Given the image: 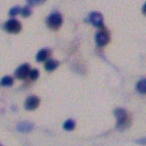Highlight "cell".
I'll use <instances>...</instances> for the list:
<instances>
[{
	"instance_id": "obj_6",
	"label": "cell",
	"mask_w": 146,
	"mask_h": 146,
	"mask_svg": "<svg viewBox=\"0 0 146 146\" xmlns=\"http://www.w3.org/2000/svg\"><path fill=\"white\" fill-rule=\"evenodd\" d=\"M39 104H40V98L32 95V96H29L26 99V101H25V108L27 110H34L39 106Z\"/></svg>"
},
{
	"instance_id": "obj_19",
	"label": "cell",
	"mask_w": 146,
	"mask_h": 146,
	"mask_svg": "<svg viewBox=\"0 0 146 146\" xmlns=\"http://www.w3.org/2000/svg\"><path fill=\"white\" fill-rule=\"evenodd\" d=\"M142 12H143V15H146V2H145V4L142 6Z\"/></svg>"
},
{
	"instance_id": "obj_11",
	"label": "cell",
	"mask_w": 146,
	"mask_h": 146,
	"mask_svg": "<svg viewBox=\"0 0 146 146\" xmlns=\"http://www.w3.org/2000/svg\"><path fill=\"white\" fill-rule=\"evenodd\" d=\"M136 90L140 94H146V79H141L137 82Z\"/></svg>"
},
{
	"instance_id": "obj_4",
	"label": "cell",
	"mask_w": 146,
	"mask_h": 146,
	"mask_svg": "<svg viewBox=\"0 0 146 146\" xmlns=\"http://www.w3.org/2000/svg\"><path fill=\"white\" fill-rule=\"evenodd\" d=\"M88 21L94 27L99 28V29H102L103 28V17L99 12L97 11L90 12V15H88Z\"/></svg>"
},
{
	"instance_id": "obj_10",
	"label": "cell",
	"mask_w": 146,
	"mask_h": 146,
	"mask_svg": "<svg viewBox=\"0 0 146 146\" xmlns=\"http://www.w3.org/2000/svg\"><path fill=\"white\" fill-rule=\"evenodd\" d=\"M59 66V62L55 59H47L44 63V68L46 70L47 72H52L54 70L58 68Z\"/></svg>"
},
{
	"instance_id": "obj_3",
	"label": "cell",
	"mask_w": 146,
	"mask_h": 146,
	"mask_svg": "<svg viewBox=\"0 0 146 146\" xmlns=\"http://www.w3.org/2000/svg\"><path fill=\"white\" fill-rule=\"evenodd\" d=\"M4 30L11 34H17L22 30V25L17 19H10L4 24Z\"/></svg>"
},
{
	"instance_id": "obj_1",
	"label": "cell",
	"mask_w": 146,
	"mask_h": 146,
	"mask_svg": "<svg viewBox=\"0 0 146 146\" xmlns=\"http://www.w3.org/2000/svg\"><path fill=\"white\" fill-rule=\"evenodd\" d=\"M113 115L117 119V125L115 128L119 131H123L130 125V121L128 119V115L125 108L123 107H117L113 110Z\"/></svg>"
},
{
	"instance_id": "obj_12",
	"label": "cell",
	"mask_w": 146,
	"mask_h": 146,
	"mask_svg": "<svg viewBox=\"0 0 146 146\" xmlns=\"http://www.w3.org/2000/svg\"><path fill=\"white\" fill-rule=\"evenodd\" d=\"M0 85L3 87H10L13 85V78L10 76H4L1 80H0Z\"/></svg>"
},
{
	"instance_id": "obj_2",
	"label": "cell",
	"mask_w": 146,
	"mask_h": 146,
	"mask_svg": "<svg viewBox=\"0 0 146 146\" xmlns=\"http://www.w3.org/2000/svg\"><path fill=\"white\" fill-rule=\"evenodd\" d=\"M62 24V17L59 12H52L47 17L46 25L50 29L57 30Z\"/></svg>"
},
{
	"instance_id": "obj_9",
	"label": "cell",
	"mask_w": 146,
	"mask_h": 146,
	"mask_svg": "<svg viewBox=\"0 0 146 146\" xmlns=\"http://www.w3.org/2000/svg\"><path fill=\"white\" fill-rule=\"evenodd\" d=\"M50 54V50L47 48H43V49H40L38 53L36 54V60L38 62H42V61H45L47 60V57L49 56Z\"/></svg>"
},
{
	"instance_id": "obj_20",
	"label": "cell",
	"mask_w": 146,
	"mask_h": 146,
	"mask_svg": "<svg viewBox=\"0 0 146 146\" xmlns=\"http://www.w3.org/2000/svg\"><path fill=\"white\" fill-rule=\"evenodd\" d=\"M0 146H2V145H1V144H0Z\"/></svg>"
},
{
	"instance_id": "obj_14",
	"label": "cell",
	"mask_w": 146,
	"mask_h": 146,
	"mask_svg": "<svg viewBox=\"0 0 146 146\" xmlns=\"http://www.w3.org/2000/svg\"><path fill=\"white\" fill-rule=\"evenodd\" d=\"M32 15V10L29 6H25L21 9V15L23 17H29Z\"/></svg>"
},
{
	"instance_id": "obj_8",
	"label": "cell",
	"mask_w": 146,
	"mask_h": 146,
	"mask_svg": "<svg viewBox=\"0 0 146 146\" xmlns=\"http://www.w3.org/2000/svg\"><path fill=\"white\" fill-rule=\"evenodd\" d=\"M34 129V125L30 122H22L17 125V130L21 133H30Z\"/></svg>"
},
{
	"instance_id": "obj_18",
	"label": "cell",
	"mask_w": 146,
	"mask_h": 146,
	"mask_svg": "<svg viewBox=\"0 0 146 146\" xmlns=\"http://www.w3.org/2000/svg\"><path fill=\"white\" fill-rule=\"evenodd\" d=\"M27 3L30 5H35V4H42V3H44V1H31V0H29V1H27Z\"/></svg>"
},
{
	"instance_id": "obj_5",
	"label": "cell",
	"mask_w": 146,
	"mask_h": 146,
	"mask_svg": "<svg viewBox=\"0 0 146 146\" xmlns=\"http://www.w3.org/2000/svg\"><path fill=\"white\" fill-rule=\"evenodd\" d=\"M30 71H31V68H30L29 64H28V63H23V64H21V66L15 70V78L20 79V80H24V79H26L27 77H29Z\"/></svg>"
},
{
	"instance_id": "obj_17",
	"label": "cell",
	"mask_w": 146,
	"mask_h": 146,
	"mask_svg": "<svg viewBox=\"0 0 146 146\" xmlns=\"http://www.w3.org/2000/svg\"><path fill=\"white\" fill-rule=\"evenodd\" d=\"M135 142H136V143H138V144H141V145H146V137H145V138L137 139Z\"/></svg>"
},
{
	"instance_id": "obj_13",
	"label": "cell",
	"mask_w": 146,
	"mask_h": 146,
	"mask_svg": "<svg viewBox=\"0 0 146 146\" xmlns=\"http://www.w3.org/2000/svg\"><path fill=\"white\" fill-rule=\"evenodd\" d=\"M75 127H76L75 122L71 119H66V122L63 123V125H62V128H63L64 131H73V130L75 129Z\"/></svg>"
},
{
	"instance_id": "obj_7",
	"label": "cell",
	"mask_w": 146,
	"mask_h": 146,
	"mask_svg": "<svg viewBox=\"0 0 146 146\" xmlns=\"http://www.w3.org/2000/svg\"><path fill=\"white\" fill-rule=\"evenodd\" d=\"M108 41H110V37L105 31H99L95 35V42L97 44V46H105L108 43Z\"/></svg>"
},
{
	"instance_id": "obj_16",
	"label": "cell",
	"mask_w": 146,
	"mask_h": 146,
	"mask_svg": "<svg viewBox=\"0 0 146 146\" xmlns=\"http://www.w3.org/2000/svg\"><path fill=\"white\" fill-rule=\"evenodd\" d=\"M21 9H22V8H21L20 6H13V7L10 8L8 13H9V15H11V17H15V15L21 13Z\"/></svg>"
},
{
	"instance_id": "obj_15",
	"label": "cell",
	"mask_w": 146,
	"mask_h": 146,
	"mask_svg": "<svg viewBox=\"0 0 146 146\" xmlns=\"http://www.w3.org/2000/svg\"><path fill=\"white\" fill-rule=\"evenodd\" d=\"M39 75H40V73H39V71L37 70V68H33V70H31L30 71V74H29V77H30V79L31 80H37V79L39 78Z\"/></svg>"
}]
</instances>
